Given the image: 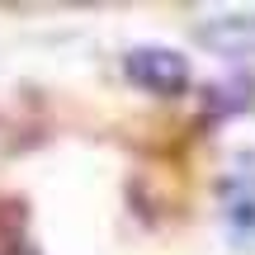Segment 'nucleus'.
I'll return each mask as SVG.
<instances>
[{"label":"nucleus","mask_w":255,"mask_h":255,"mask_svg":"<svg viewBox=\"0 0 255 255\" xmlns=\"http://www.w3.org/2000/svg\"><path fill=\"white\" fill-rule=\"evenodd\" d=\"M128 81L142 85V90L151 95H175L184 90V81H189V66H184L180 52H170V47H137V52H128Z\"/></svg>","instance_id":"nucleus-1"},{"label":"nucleus","mask_w":255,"mask_h":255,"mask_svg":"<svg viewBox=\"0 0 255 255\" xmlns=\"http://www.w3.org/2000/svg\"><path fill=\"white\" fill-rule=\"evenodd\" d=\"M203 38L222 43V47H246V43H255V14H227V19L203 28Z\"/></svg>","instance_id":"nucleus-2"}]
</instances>
